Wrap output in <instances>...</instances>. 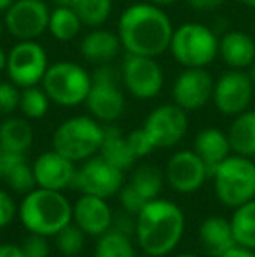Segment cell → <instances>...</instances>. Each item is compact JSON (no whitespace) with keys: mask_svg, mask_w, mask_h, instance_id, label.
<instances>
[{"mask_svg":"<svg viewBox=\"0 0 255 257\" xmlns=\"http://www.w3.org/2000/svg\"><path fill=\"white\" fill-rule=\"evenodd\" d=\"M173 23L163 7L150 2L131 4L117 20V35L128 54L157 58L170 49Z\"/></svg>","mask_w":255,"mask_h":257,"instance_id":"obj_1","label":"cell"},{"mask_svg":"<svg viewBox=\"0 0 255 257\" xmlns=\"http://www.w3.org/2000/svg\"><path fill=\"white\" fill-rule=\"evenodd\" d=\"M135 236L138 247L150 257H166L178 247L185 231V215L175 201L150 200L136 213Z\"/></svg>","mask_w":255,"mask_h":257,"instance_id":"obj_2","label":"cell"},{"mask_svg":"<svg viewBox=\"0 0 255 257\" xmlns=\"http://www.w3.org/2000/svg\"><path fill=\"white\" fill-rule=\"evenodd\" d=\"M18 219L28 233L51 238L72 222V203L63 191L35 187L18 205Z\"/></svg>","mask_w":255,"mask_h":257,"instance_id":"obj_3","label":"cell"},{"mask_svg":"<svg viewBox=\"0 0 255 257\" xmlns=\"http://www.w3.org/2000/svg\"><path fill=\"white\" fill-rule=\"evenodd\" d=\"M102 122L93 115H74L60 122L53 133V149L74 163H82L100 153L103 142Z\"/></svg>","mask_w":255,"mask_h":257,"instance_id":"obj_4","label":"cell"},{"mask_svg":"<svg viewBox=\"0 0 255 257\" xmlns=\"http://www.w3.org/2000/svg\"><path fill=\"white\" fill-rule=\"evenodd\" d=\"M211 177L218 201L227 208L234 210L255 198V163L252 158L227 156Z\"/></svg>","mask_w":255,"mask_h":257,"instance_id":"obj_5","label":"cell"},{"mask_svg":"<svg viewBox=\"0 0 255 257\" xmlns=\"http://www.w3.org/2000/svg\"><path fill=\"white\" fill-rule=\"evenodd\" d=\"M171 56L184 68H206L218 56V37L201 23H184L171 35Z\"/></svg>","mask_w":255,"mask_h":257,"instance_id":"obj_6","label":"cell"},{"mask_svg":"<svg viewBox=\"0 0 255 257\" xmlns=\"http://www.w3.org/2000/svg\"><path fill=\"white\" fill-rule=\"evenodd\" d=\"M91 75L93 84L84 102L89 115H93L100 122L112 124L123 115L126 108L121 68H116L112 63L98 65Z\"/></svg>","mask_w":255,"mask_h":257,"instance_id":"obj_7","label":"cell"},{"mask_svg":"<svg viewBox=\"0 0 255 257\" xmlns=\"http://www.w3.org/2000/svg\"><path fill=\"white\" fill-rule=\"evenodd\" d=\"M93 75L75 61H56L49 65L41 86L49 100L60 107H77L86 102Z\"/></svg>","mask_w":255,"mask_h":257,"instance_id":"obj_8","label":"cell"},{"mask_svg":"<svg viewBox=\"0 0 255 257\" xmlns=\"http://www.w3.org/2000/svg\"><path fill=\"white\" fill-rule=\"evenodd\" d=\"M49 68L46 49L37 41H16L7 51V77L20 89L39 86Z\"/></svg>","mask_w":255,"mask_h":257,"instance_id":"obj_9","label":"cell"},{"mask_svg":"<svg viewBox=\"0 0 255 257\" xmlns=\"http://www.w3.org/2000/svg\"><path fill=\"white\" fill-rule=\"evenodd\" d=\"M124 89L138 100H152L164 88V70L156 58L128 54L121 65Z\"/></svg>","mask_w":255,"mask_h":257,"instance_id":"obj_10","label":"cell"},{"mask_svg":"<svg viewBox=\"0 0 255 257\" xmlns=\"http://www.w3.org/2000/svg\"><path fill=\"white\" fill-rule=\"evenodd\" d=\"M51 9L44 0H14L4 13L6 32L16 41H37L48 32Z\"/></svg>","mask_w":255,"mask_h":257,"instance_id":"obj_11","label":"cell"},{"mask_svg":"<svg viewBox=\"0 0 255 257\" xmlns=\"http://www.w3.org/2000/svg\"><path fill=\"white\" fill-rule=\"evenodd\" d=\"M124 186V172L103 159L100 154L82 161V166L75 172L74 187L82 194L109 198L119 194Z\"/></svg>","mask_w":255,"mask_h":257,"instance_id":"obj_12","label":"cell"},{"mask_svg":"<svg viewBox=\"0 0 255 257\" xmlns=\"http://www.w3.org/2000/svg\"><path fill=\"white\" fill-rule=\"evenodd\" d=\"M143 130L152 140L156 149L173 147L187 135L189 117L187 110L177 103H164L149 112L143 121Z\"/></svg>","mask_w":255,"mask_h":257,"instance_id":"obj_13","label":"cell"},{"mask_svg":"<svg viewBox=\"0 0 255 257\" xmlns=\"http://www.w3.org/2000/svg\"><path fill=\"white\" fill-rule=\"evenodd\" d=\"M253 89L255 86L248 72L231 68L217 79L211 100L220 114L234 117L248 110V105L253 98Z\"/></svg>","mask_w":255,"mask_h":257,"instance_id":"obj_14","label":"cell"},{"mask_svg":"<svg viewBox=\"0 0 255 257\" xmlns=\"http://www.w3.org/2000/svg\"><path fill=\"white\" fill-rule=\"evenodd\" d=\"M210 177L204 161L194 151H178L168 159L164 179L168 186L180 194L196 193Z\"/></svg>","mask_w":255,"mask_h":257,"instance_id":"obj_15","label":"cell"},{"mask_svg":"<svg viewBox=\"0 0 255 257\" xmlns=\"http://www.w3.org/2000/svg\"><path fill=\"white\" fill-rule=\"evenodd\" d=\"M213 86L215 81L206 68H184L171 86V98L184 110H197L211 100Z\"/></svg>","mask_w":255,"mask_h":257,"instance_id":"obj_16","label":"cell"},{"mask_svg":"<svg viewBox=\"0 0 255 257\" xmlns=\"http://www.w3.org/2000/svg\"><path fill=\"white\" fill-rule=\"evenodd\" d=\"M32 168L37 187L51 191H65L67 187L74 186L75 172H77L75 163L56 153L55 149L37 156L32 163Z\"/></svg>","mask_w":255,"mask_h":257,"instance_id":"obj_17","label":"cell"},{"mask_svg":"<svg viewBox=\"0 0 255 257\" xmlns=\"http://www.w3.org/2000/svg\"><path fill=\"white\" fill-rule=\"evenodd\" d=\"M72 222L81 227L86 236L98 238L112 229L114 212L105 198L82 194L72 205Z\"/></svg>","mask_w":255,"mask_h":257,"instance_id":"obj_18","label":"cell"},{"mask_svg":"<svg viewBox=\"0 0 255 257\" xmlns=\"http://www.w3.org/2000/svg\"><path fill=\"white\" fill-rule=\"evenodd\" d=\"M79 51H81L86 61L98 67V65L112 63L119 56V53L123 51V44H121L117 32H110L98 27L93 28L91 32H88L82 37Z\"/></svg>","mask_w":255,"mask_h":257,"instance_id":"obj_19","label":"cell"},{"mask_svg":"<svg viewBox=\"0 0 255 257\" xmlns=\"http://www.w3.org/2000/svg\"><path fill=\"white\" fill-rule=\"evenodd\" d=\"M218 56L229 68H250L255 61V41L245 32H225L218 39Z\"/></svg>","mask_w":255,"mask_h":257,"instance_id":"obj_20","label":"cell"},{"mask_svg":"<svg viewBox=\"0 0 255 257\" xmlns=\"http://www.w3.org/2000/svg\"><path fill=\"white\" fill-rule=\"evenodd\" d=\"M0 179H4L7 187L18 194H27L37 187L34 168L28 163L27 154L0 151Z\"/></svg>","mask_w":255,"mask_h":257,"instance_id":"obj_21","label":"cell"},{"mask_svg":"<svg viewBox=\"0 0 255 257\" xmlns=\"http://www.w3.org/2000/svg\"><path fill=\"white\" fill-rule=\"evenodd\" d=\"M199 241L203 250L211 257L222 255L236 245L231 220L220 215H210L199 226Z\"/></svg>","mask_w":255,"mask_h":257,"instance_id":"obj_22","label":"cell"},{"mask_svg":"<svg viewBox=\"0 0 255 257\" xmlns=\"http://www.w3.org/2000/svg\"><path fill=\"white\" fill-rule=\"evenodd\" d=\"M194 153L199 156L206 165L208 172H215L218 165L224 161L227 156H231V144H229L227 133L218 128H204L194 139Z\"/></svg>","mask_w":255,"mask_h":257,"instance_id":"obj_23","label":"cell"},{"mask_svg":"<svg viewBox=\"0 0 255 257\" xmlns=\"http://www.w3.org/2000/svg\"><path fill=\"white\" fill-rule=\"evenodd\" d=\"M34 146V128L30 119L9 115L0 122V151L27 154Z\"/></svg>","mask_w":255,"mask_h":257,"instance_id":"obj_24","label":"cell"},{"mask_svg":"<svg viewBox=\"0 0 255 257\" xmlns=\"http://www.w3.org/2000/svg\"><path fill=\"white\" fill-rule=\"evenodd\" d=\"M98 154L109 163H112L114 166H117L119 170H123V172L131 168L136 161V158L133 156L128 146L126 137L114 124L105 126V130H103V142Z\"/></svg>","mask_w":255,"mask_h":257,"instance_id":"obj_25","label":"cell"},{"mask_svg":"<svg viewBox=\"0 0 255 257\" xmlns=\"http://www.w3.org/2000/svg\"><path fill=\"white\" fill-rule=\"evenodd\" d=\"M227 137L232 153L255 158V110H245L234 115Z\"/></svg>","mask_w":255,"mask_h":257,"instance_id":"obj_26","label":"cell"},{"mask_svg":"<svg viewBox=\"0 0 255 257\" xmlns=\"http://www.w3.org/2000/svg\"><path fill=\"white\" fill-rule=\"evenodd\" d=\"M164 172H161L157 166L154 165H140L138 168L133 170L131 177H129L128 186L142 198L145 203L150 200L159 198L161 191L164 186Z\"/></svg>","mask_w":255,"mask_h":257,"instance_id":"obj_27","label":"cell"},{"mask_svg":"<svg viewBox=\"0 0 255 257\" xmlns=\"http://www.w3.org/2000/svg\"><path fill=\"white\" fill-rule=\"evenodd\" d=\"M82 21L72 6H56L51 9L48 32L58 42H70L82 32Z\"/></svg>","mask_w":255,"mask_h":257,"instance_id":"obj_28","label":"cell"},{"mask_svg":"<svg viewBox=\"0 0 255 257\" xmlns=\"http://www.w3.org/2000/svg\"><path fill=\"white\" fill-rule=\"evenodd\" d=\"M229 220L236 245L255 250V198L234 208Z\"/></svg>","mask_w":255,"mask_h":257,"instance_id":"obj_29","label":"cell"},{"mask_svg":"<svg viewBox=\"0 0 255 257\" xmlns=\"http://www.w3.org/2000/svg\"><path fill=\"white\" fill-rule=\"evenodd\" d=\"M95 257H136V250L128 234L109 229L96 238Z\"/></svg>","mask_w":255,"mask_h":257,"instance_id":"obj_30","label":"cell"},{"mask_svg":"<svg viewBox=\"0 0 255 257\" xmlns=\"http://www.w3.org/2000/svg\"><path fill=\"white\" fill-rule=\"evenodd\" d=\"M114 0H72V9L81 18L82 25L98 28L110 18Z\"/></svg>","mask_w":255,"mask_h":257,"instance_id":"obj_31","label":"cell"},{"mask_svg":"<svg viewBox=\"0 0 255 257\" xmlns=\"http://www.w3.org/2000/svg\"><path fill=\"white\" fill-rule=\"evenodd\" d=\"M53 102L49 100L48 93L44 91L42 86H30L23 88L20 95V108L18 110L23 114V117L35 121L42 119L49 112V105Z\"/></svg>","mask_w":255,"mask_h":257,"instance_id":"obj_32","label":"cell"},{"mask_svg":"<svg viewBox=\"0 0 255 257\" xmlns=\"http://www.w3.org/2000/svg\"><path fill=\"white\" fill-rule=\"evenodd\" d=\"M55 240L60 254L65 257H74V255H81L82 248H84L86 234L81 227L75 226L74 222H70L56 234Z\"/></svg>","mask_w":255,"mask_h":257,"instance_id":"obj_33","label":"cell"},{"mask_svg":"<svg viewBox=\"0 0 255 257\" xmlns=\"http://www.w3.org/2000/svg\"><path fill=\"white\" fill-rule=\"evenodd\" d=\"M21 89L11 81L0 82V117H9L20 108Z\"/></svg>","mask_w":255,"mask_h":257,"instance_id":"obj_34","label":"cell"},{"mask_svg":"<svg viewBox=\"0 0 255 257\" xmlns=\"http://www.w3.org/2000/svg\"><path fill=\"white\" fill-rule=\"evenodd\" d=\"M126 140H128L129 149H131V153L136 159L147 158L152 151H156L152 140L149 139V135H147L143 128H136V130H133V132H129L126 135Z\"/></svg>","mask_w":255,"mask_h":257,"instance_id":"obj_35","label":"cell"},{"mask_svg":"<svg viewBox=\"0 0 255 257\" xmlns=\"http://www.w3.org/2000/svg\"><path fill=\"white\" fill-rule=\"evenodd\" d=\"M21 248H23L27 257H49L51 255V247H49L48 236H41V234L30 233L23 241H21Z\"/></svg>","mask_w":255,"mask_h":257,"instance_id":"obj_36","label":"cell"},{"mask_svg":"<svg viewBox=\"0 0 255 257\" xmlns=\"http://www.w3.org/2000/svg\"><path fill=\"white\" fill-rule=\"evenodd\" d=\"M18 215V205L13 194L6 189H0V229L7 227Z\"/></svg>","mask_w":255,"mask_h":257,"instance_id":"obj_37","label":"cell"},{"mask_svg":"<svg viewBox=\"0 0 255 257\" xmlns=\"http://www.w3.org/2000/svg\"><path fill=\"white\" fill-rule=\"evenodd\" d=\"M135 226H136V220L131 219V213L126 212V213H119V215H114L112 229L121 231V233L131 236L135 233Z\"/></svg>","mask_w":255,"mask_h":257,"instance_id":"obj_38","label":"cell"},{"mask_svg":"<svg viewBox=\"0 0 255 257\" xmlns=\"http://www.w3.org/2000/svg\"><path fill=\"white\" fill-rule=\"evenodd\" d=\"M225 0H187V4L196 11H213L220 7Z\"/></svg>","mask_w":255,"mask_h":257,"instance_id":"obj_39","label":"cell"},{"mask_svg":"<svg viewBox=\"0 0 255 257\" xmlns=\"http://www.w3.org/2000/svg\"><path fill=\"white\" fill-rule=\"evenodd\" d=\"M0 257H27V255H25L21 245L0 243Z\"/></svg>","mask_w":255,"mask_h":257,"instance_id":"obj_40","label":"cell"},{"mask_svg":"<svg viewBox=\"0 0 255 257\" xmlns=\"http://www.w3.org/2000/svg\"><path fill=\"white\" fill-rule=\"evenodd\" d=\"M218 257H255V250L241 247V245H234V247H231L229 250H225L224 254Z\"/></svg>","mask_w":255,"mask_h":257,"instance_id":"obj_41","label":"cell"},{"mask_svg":"<svg viewBox=\"0 0 255 257\" xmlns=\"http://www.w3.org/2000/svg\"><path fill=\"white\" fill-rule=\"evenodd\" d=\"M147 2H150V4H156V6H159V7H170V6H175L177 2H180V0H147Z\"/></svg>","mask_w":255,"mask_h":257,"instance_id":"obj_42","label":"cell"},{"mask_svg":"<svg viewBox=\"0 0 255 257\" xmlns=\"http://www.w3.org/2000/svg\"><path fill=\"white\" fill-rule=\"evenodd\" d=\"M6 70H7V53L0 48V74H4Z\"/></svg>","mask_w":255,"mask_h":257,"instance_id":"obj_43","label":"cell"},{"mask_svg":"<svg viewBox=\"0 0 255 257\" xmlns=\"http://www.w3.org/2000/svg\"><path fill=\"white\" fill-rule=\"evenodd\" d=\"M13 2H14V0H0V13H2V14L6 13V11L13 6Z\"/></svg>","mask_w":255,"mask_h":257,"instance_id":"obj_44","label":"cell"},{"mask_svg":"<svg viewBox=\"0 0 255 257\" xmlns=\"http://www.w3.org/2000/svg\"><path fill=\"white\" fill-rule=\"evenodd\" d=\"M248 75H250V79H252V82H253V86H255V61L252 65H250V68H248Z\"/></svg>","mask_w":255,"mask_h":257,"instance_id":"obj_45","label":"cell"},{"mask_svg":"<svg viewBox=\"0 0 255 257\" xmlns=\"http://www.w3.org/2000/svg\"><path fill=\"white\" fill-rule=\"evenodd\" d=\"M56 6H72V0H53Z\"/></svg>","mask_w":255,"mask_h":257,"instance_id":"obj_46","label":"cell"},{"mask_svg":"<svg viewBox=\"0 0 255 257\" xmlns=\"http://www.w3.org/2000/svg\"><path fill=\"white\" fill-rule=\"evenodd\" d=\"M239 2H241L243 6H246V7H252V9H255V0H239Z\"/></svg>","mask_w":255,"mask_h":257,"instance_id":"obj_47","label":"cell"},{"mask_svg":"<svg viewBox=\"0 0 255 257\" xmlns=\"http://www.w3.org/2000/svg\"><path fill=\"white\" fill-rule=\"evenodd\" d=\"M4 32H6V27H4V20H2V18H0V39H2Z\"/></svg>","mask_w":255,"mask_h":257,"instance_id":"obj_48","label":"cell"},{"mask_svg":"<svg viewBox=\"0 0 255 257\" xmlns=\"http://www.w3.org/2000/svg\"><path fill=\"white\" fill-rule=\"evenodd\" d=\"M173 257H197V255L189 254V252H184V254H177V255H173Z\"/></svg>","mask_w":255,"mask_h":257,"instance_id":"obj_49","label":"cell"},{"mask_svg":"<svg viewBox=\"0 0 255 257\" xmlns=\"http://www.w3.org/2000/svg\"><path fill=\"white\" fill-rule=\"evenodd\" d=\"M114 2H124V0H114Z\"/></svg>","mask_w":255,"mask_h":257,"instance_id":"obj_50","label":"cell"},{"mask_svg":"<svg viewBox=\"0 0 255 257\" xmlns=\"http://www.w3.org/2000/svg\"><path fill=\"white\" fill-rule=\"evenodd\" d=\"M74 257H82V255H74Z\"/></svg>","mask_w":255,"mask_h":257,"instance_id":"obj_51","label":"cell"},{"mask_svg":"<svg viewBox=\"0 0 255 257\" xmlns=\"http://www.w3.org/2000/svg\"><path fill=\"white\" fill-rule=\"evenodd\" d=\"M147 257H150V255H147Z\"/></svg>","mask_w":255,"mask_h":257,"instance_id":"obj_52","label":"cell"},{"mask_svg":"<svg viewBox=\"0 0 255 257\" xmlns=\"http://www.w3.org/2000/svg\"><path fill=\"white\" fill-rule=\"evenodd\" d=\"M0 175H2V173H0Z\"/></svg>","mask_w":255,"mask_h":257,"instance_id":"obj_53","label":"cell"}]
</instances>
